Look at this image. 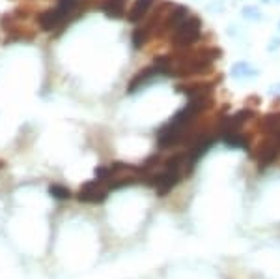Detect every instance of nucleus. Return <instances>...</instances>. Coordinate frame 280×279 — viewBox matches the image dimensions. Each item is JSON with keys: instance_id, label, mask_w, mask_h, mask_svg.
Here are the masks:
<instances>
[{"instance_id": "obj_1", "label": "nucleus", "mask_w": 280, "mask_h": 279, "mask_svg": "<svg viewBox=\"0 0 280 279\" xmlns=\"http://www.w3.org/2000/svg\"><path fill=\"white\" fill-rule=\"evenodd\" d=\"M200 34H202V21L196 15H191L172 32V41L179 47H187L200 38Z\"/></svg>"}, {"instance_id": "obj_8", "label": "nucleus", "mask_w": 280, "mask_h": 279, "mask_svg": "<svg viewBox=\"0 0 280 279\" xmlns=\"http://www.w3.org/2000/svg\"><path fill=\"white\" fill-rule=\"evenodd\" d=\"M125 2L127 0H103L101 2V10L103 13L110 19H120L124 17L125 13Z\"/></svg>"}, {"instance_id": "obj_3", "label": "nucleus", "mask_w": 280, "mask_h": 279, "mask_svg": "<svg viewBox=\"0 0 280 279\" xmlns=\"http://www.w3.org/2000/svg\"><path fill=\"white\" fill-rule=\"evenodd\" d=\"M108 191H110V189L107 187V182L96 178V180L88 182V184H84V186L81 187L77 199H79L81 203H103V201L108 197Z\"/></svg>"}, {"instance_id": "obj_12", "label": "nucleus", "mask_w": 280, "mask_h": 279, "mask_svg": "<svg viewBox=\"0 0 280 279\" xmlns=\"http://www.w3.org/2000/svg\"><path fill=\"white\" fill-rule=\"evenodd\" d=\"M148 34H150V28L148 27H140L133 32V45H135V49H140V47L146 44Z\"/></svg>"}, {"instance_id": "obj_17", "label": "nucleus", "mask_w": 280, "mask_h": 279, "mask_svg": "<svg viewBox=\"0 0 280 279\" xmlns=\"http://www.w3.org/2000/svg\"><path fill=\"white\" fill-rule=\"evenodd\" d=\"M262 4H267V6H275V4H280V0H262Z\"/></svg>"}, {"instance_id": "obj_19", "label": "nucleus", "mask_w": 280, "mask_h": 279, "mask_svg": "<svg viewBox=\"0 0 280 279\" xmlns=\"http://www.w3.org/2000/svg\"><path fill=\"white\" fill-rule=\"evenodd\" d=\"M278 30H280V21H278Z\"/></svg>"}, {"instance_id": "obj_2", "label": "nucleus", "mask_w": 280, "mask_h": 279, "mask_svg": "<svg viewBox=\"0 0 280 279\" xmlns=\"http://www.w3.org/2000/svg\"><path fill=\"white\" fill-rule=\"evenodd\" d=\"M181 170H172V169H165L162 173H155V175H148L146 178V184L151 187H155V191L159 197H165L172 191L174 187L181 182Z\"/></svg>"}, {"instance_id": "obj_16", "label": "nucleus", "mask_w": 280, "mask_h": 279, "mask_svg": "<svg viewBox=\"0 0 280 279\" xmlns=\"http://www.w3.org/2000/svg\"><path fill=\"white\" fill-rule=\"evenodd\" d=\"M267 92H269L271 96H278L280 98V82H273V84H269Z\"/></svg>"}, {"instance_id": "obj_11", "label": "nucleus", "mask_w": 280, "mask_h": 279, "mask_svg": "<svg viewBox=\"0 0 280 279\" xmlns=\"http://www.w3.org/2000/svg\"><path fill=\"white\" fill-rule=\"evenodd\" d=\"M49 193H51L54 199H58V201H67V199L71 197L69 189L65 186H60V184H53V186L49 187Z\"/></svg>"}, {"instance_id": "obj_18", "label": "nucleus", "mask_w": 280, "mask_h": 279, "mask_svg": "<svg viewBox=\"0 0 280 279\" xmlns=\"http://www.w3.org/2000/svg\"><path fill=\"white\" fill-rule=\"evenodd\" d=\"M2 165H4V163H2V161H0V169H2Z\"/></svg>"}, {"instance_id": "obj_14", "label": "nucleus", "mask_w": 280, "mask_h": 279, "mask_svg": "<svg viewBox=\"0 0 280 279\" xmlns=\"http://www.w3.org/2000/svg\"><path fill=\"white\" fill-rule=\"evenodd\" d=\"M243 34H245V32L241 30V27H239V25H228V36H230V38L237 39V38H241Z\"/></svg>"}, {"instance_id": "obj_7", "label": "nucleus", "mask_w": 280, "mask_h": 279, "mask_svg": "<svg viewBox=\"0 0 280 279\" xmlns=\"http://www.w3.org/2000/svg\"><path fill=\"white\" fill-rule=\"evenodd\" d=\"M151 6H153V0H135V4L131 6L129 13H127V21L131 23L142 21V19L148 15Z\"/></svg>"}, {"instance_id": "obj_9", "label": "nucleus", "mask_w": 280, "mask_h": 279, "mask_svg": "<svg viewBox=\"0 0 280 279\" xmlns=\"http://www.w3.org/2000/svg\"><path fill=\"white\" fill-rule=\"evenodd\" d=\"M222 142L226 146H232V148H248V139L245 135H241L239 132H224L221 133Z\"/></svg>"}, {"instance_id": "obj_5", "label": "nucleus", "mask_w": 280, "mask_h": 279, "mask_svg": "<svg viewBox=\"0 0 280 279\" xmlns=\"http://www.w3.org/2000/svg\"><path fill=\"white\" fill-rule=\"evenodd\" d=\"M67 13H65L62 8H53V10H47L45 13H41L39 15V27L43 28L45 32H51V30H54V28L62 27L65 21H67Z\"/></svg>"}, {"instance_id": "obj_6", "label": "nucleus", "mask_w": 280, "mask_h": 279, "mask_svg": "<svg viewBox=\"0 0 280 279\" xmlns=\"http://www.w3.org/2000/svg\"><path fill=\"white\" fill-rule=\"evenodd\" d=\"M187 17H191V10H189L187 6H174L172 11L167 15V21H165V28L167 30H170L172 28V32L176 30V28L181 25V23L187 19Z\"/></svg>"}, {"instance_id": "obj_13", "label": "nucleus", "mask_w": 280, "mask_h": 279, "mask_svg": "<svg viewBox=\"0 0 280 279\" xmlns=\"http://www.w3.org/2000/svg\"><path fill=\"white\" fill-rule=\"evenodd\" d=\"M205 10L209 11L211 15H219V13H224L226 11V2L224 0H209Z\"/></svg>"}, {"instance_id": "obj_4", "label": "nucleus", "mask_w": 280, "mask_h": 279, "mask_svg": "<svg viewBox=\"0 0 280 279\" xmlns=\"http://www.w3.org/2000/svg\"><path fill=\"white\" fill-rule=\"evenodd\" d=\"M260 75V70L248 60H237L230 68V77L237 82H252Z\"/></svg>"}, {"instance_id": "obj_10", "label": "nucleus", "mask_w": 280, "mask_h": 279, "mask_svg": "<svg viewBox=\"0 0 280 279\" xmlns=\"http://www.w3.org/2000/svg\"><path fill=\"white\" fill-rule=\"evenodd\" d=\"M241 17L248 23H260L262 19H264V11L260 10L258 6L247 4L241 8Z\"/></svg>"}, {"instance_id": "obj_15", "label": "nucleus", "mask_w": 280, "mask_h": 279, "mask_svg": "<svg viewBox=\"0 0 280 279\" xmlns=\"http://www.w3.org/2000/svg\"><path fill=\"white\" fill-rule=\"evenodd\" d=\"M280 49V36H273V38L267 41V51L269 53H276Z\"/></svg>"}]
</instances>
